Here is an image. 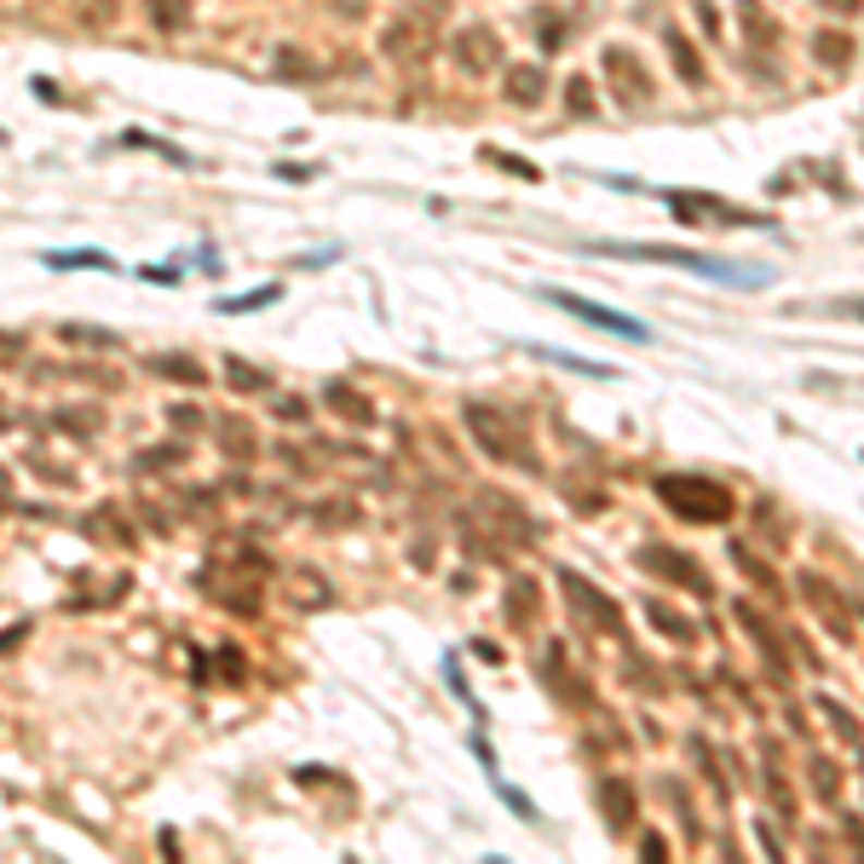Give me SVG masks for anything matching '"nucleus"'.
Instances as JSON below:
<instances>
[{
	"mask_svg": "<svg viewBox=\"0 0 864 864\" xmlns=\"http://www.w3.org/2000/svg\"><path fill=\"white\" fill-rule=\"evenodd\" d=\"M594 254H617V259H657V266L703 271V277H720V283H760V271H732V266H715V259H703V254H686V248H657V243H594Z\"/></svg>",
	"mask_w": 864,
	"mask_h": 864,
	"instance_id": "obj_1",
	"label": "nucleus"
},
{
	"mask_svg": "<svg viewBox=\"0 0 864 864\" xmlns=\"http://www.w3.org/2000/svg\"><path fill=\"white\" fill-rule=\"evenodd\" d=\"M657 490H662V501H669L680 519H697V525H715V519L732 513V496L720 485H709V478H662Z\"/></svg>",
	"mask_w": 864,
	"mask_h": 864,
	"instance_id": "obj_2",
	"label": "nucleus"
},
{
	"mask_svg": "<svg viewBox=\"0 0 864 864\" xmlns=\"http://www.w3.org/2000/svg\"><path fill=\"white\" fill-rule=\"evenodd\" d=\"M541 300H548V306H565L571 317H582V324H594V329H611V334H622V340H652V329H646V324H634V317H617V312H606L599 300H582V294H565V289H541Z\"/></svg>",
	"mask_w": 864,
	"mask_h": 864,
	"instance_id": "obj_3",
	"label": "nucleus"
},
{
	"mask_svg": "<svg viewBox=\"0 0 864 864\" xmlns=\"http://www.w3.org/2000/svg\"><path fill=\"white\" fill-rule=\"evenodd\" d=\"M606 75H611V93L622 105H652V75L629 47H606Z\"/></svg>",
	"mask_w": 864,
	"mask_h": 864,
	"instance_id": "obj_4",
	"label": "nucleus"
},
{
	"mask_svg": "<svg viewBox=\"0 0 864 864\" xmlns=\"http://www.w3.org/2000/svg\"><path fill=\"white\" fill-rule=\"evenodd\" d=\"M669 203L680 219H720V226H767L760 214H743L738 203H720V196H703V191H669Z\"/></svg>",
	"mask_w": 864,
	"mask_h": 864,
	"instance_id": "obj_5",
	"label": "nucleus"
},
{
	"mask_svg": "<svg viewBox=\"0 0 864 864\" xmlns=\"http://www.w3.org/2000/svg\"><path fill=\"white\" fill-rule=\"evenodd\" d=\"M455 64L467 70V75H490L496 64H501V41H496V29H485V24H467L455 35Z\"/></svg>",
	"mask_w": 864,
	"mask_h": 864,
	"instance_id": "obj_6",
	"label": "nucleus"
},
{
	"mask_svg": "<svg viewBox=\"0 0 864 864\" xmlns=\"http://www.w3.org/2000/svg\"><path fill=\"white\" fill-rule=\"evenodd\" d=\"M380 47H387V58H398V64H421L433 41H427V29H421V24H392Z\"/></svg>",
	"mask_w": 864,
	"mask_h": 864,
	"instance_id": "obj_7",
	"label": "nucleus"
},
{
	"mask_svg": "<svg viewBox=\"0 0 864 864\" xmlns=\"http://www.w3.org/2000/svg\"><path fill=\"white\" fill-rule=\"evenodd\" d=\"M52 271H115V259L105 254V248H58V254H41Z\"/></svg>",
	"mask_w": 864,
	"mask_h": 864,
	"instance_id": "obj_8",
	"label": "nucleus"
},
{
	"mask_svg": "<svg viewBox=\"0 0 864 864\" xmlns=\"http://www.w3.org/2000/svg\"><path fill=\"white\" fill-rule=\"evenodd\" d=\"M541 93H548V75H541L536 64L508 70V98H513V105H541Z\"/></svg>",
	"mask_w": 864,
	"mask_h": 864,
	"instance_id": "obj_9",
	"label": "nucleus"
},
{
	"mask_svg": "<svg viewBox=\"0 0 864 864\" xmlns=\"http://www.w3.org/2000/svg\"><path fill=\"white\" fill-rule=\"evenodd\" d=\"M738 17H743V29H750V41L755 47H767V41H778V17L760 7V0H738Z\"/></svg>",
	"mask_w": 864,
	"mask_h": 864,
	"instance_id": "obj_10",
	"label": "nucleus"
},
{
	"mask_svg": "<svg viewBox=\"0 0 864 864\" xmlns=\"http://www.w3.org/2000/svg\"><path fill=\"white\" fill-rule=\"evenodd\" d=\"M669 58H674L680 82H686V87H703V58H697V47H692L680 29H669Z\"/></svg>",
	"mask_w": 864,
	"mask_h": 864,
	"instance_id": "obj_11",
	"label": "nucleus"
},
{
	"mask_svg": "<svg viewBox=\"0 0 864 864\" xmlns=\"http://www.w3.org/2000/svg\"><path fill=\"white\" fill-rule=\"evenodd\" d=\"M813 58H824L830 70H841L853 58V41H848V35H836V29H818L813 35Z\"/></svg>",
	"mask_w": 864,
	"mask_h": 864,
	"instance_id": "obj_12",
	"label": "nucleus"
},
{
	"mask_svg": "<svg viewBox=\"0 0 864 864\" xmlns=\"http://www.w3.org/2000/svg\"><path fill=\"white\" fill-rule=\"evenodd\" d=\"M467 421H473V427H478V438H485V450H490V455H501V461L513 455V445H508V427H490V415L478 410V404L467 410Z\"/></svg>",
	"mask_w": 864,
	"mask_h": 864,
	"instance_id": "obj_13",
	"label": "nucleus"
},
{
	"mask_svg": "<svg viewBox=\"0 0 864 864\" xmlns=\"http://www.w3.org/2000/svg\"><path fill=\"white\" fill-rule=\"evenodd\" d=\"M283 294V289H254V294H236V300H219V312H259V306H271V300Z\"/></svg>",
	"mask_w": 864,
	"mask_h": 864,
	"instance_id": "obj_14",
	"label": "nucleus"
},
{
	"mask_svg": "<svg viewBox=\"0 0 864 864\" xmlns=\"http://www.w3.org/2000/svg\"><path fill=\"white\" fill-rule=\"evenodd\" d=\"M64 340H75V346H122L110 329H82V324H64Z\"/></svg>",
	"mask_w": 864,
	"mask_h": 864,
	"instance_id": "obj_15",
	"label": "nucleus"
},
{
	"mask_svg": "<svg viewBox=\"0 0 864 864\" xmlns=\"http://www.w3.org/2000/svg\"><path fill=\"white\" fill-rule=\"evenodd\" d=\"M226 375H231L243 392H266V369H248V364H236V357H231V364H226Z\"/></svg>",
	"mask_w": 864,
	"mask_h": 864,
	"instance_id": "obj_16",
	"label": "nucleus"
},
{
	"mask_svg": "<svg viewBox=\"0 0 864 864\" xmlns=\"http://www.w3.org/2000/svg\"><path fill=\"white\" fill-rule=\"evenodd\" d=\"M536 41L548 47V52L565 41V29H559V12H536Z\"/></svg>",
	"mask_w": 864,
	"mask_h": 864,
	"instance_id": "obj_17",
	"label": "nucleus"
},
{
	"mask_svg": "<svg viewBox=\"0 0 864 864\" xmlns=\"http://www.w3.org/2000/svg\"><path fill=\"white\" fill-rule=\"evenodd\" d=\"M156 369H162V375H173V380H185V387H196V380H203V369H196V364H185V357H156Z\"/></svg>",
	"mask_w": 864,
	"mask_h": 864,
	"instance_id": "obj_18",
	"label": "nucleus"
},
{
	"mask_svg": "<svg viewBox=\"0 0 864 864\" xmlns=\"http://www.w3.org/2000/svg\"><path fill=\"white\" fill-rule=\"evenodd\" d=\"M565 105H571V115H594V87L582 82V75H576V82H571V93H565Z\"/></svg>",
	"mask_w": 864,
	"mask_h": 864,
	"instance_id": "obj_19",
	"label": "nucleus"
},
{
	"mask_svg": "<svg viewBox=\"0 0 864 864\" xmlns=\"http://www.w3.org/2000/svg\"><path fill=\"white\" fill-rule=\"evenodd\" d=\"M490 162H496V168H508V173H519V179H536V168H531V162H519V156H508V150H490Z\"/></svg>",
	"mask_w": 864,
	"mask_h": 864,
	"instance_id": "obj_20",
	"label": "nucleus"
},
{
	"mask_svg": "<svg viewBox=\"0 0 864 864\" xmlns=\"http://www.w3.org/2000/svg\"><path fill=\"white\" fill-rule=\"evenodd\" d=\"M12 346H17V334H0V364L12 357Z\"/></svg>",
	"mask_w": 864,
	"mask_h": 864,
	"instance_id": "obj_21",
	"label": "nucleus"
},
{
	"mask_svg": "<svg viewBox=\"0 0 864 864\" xmlns=\"http://www.w3.org/2000/svg\"><path fill=\"white\" fill-rule=\"evenodd\" d=\"M824 7H836V12H853V7H859V0H824Z\"/></svg>",
	"mask_w": 864,
	"mask_h": 864,
	"instance_id": "obj_22",
	"label": "nucleus"
},
{
	"mask_svg": "<svg viewBox=\"0 0 864 864\" xmlns=\"http://www.w3.org/2000/svg\"><path fill=\"white\" fill-rule=\"evenodd\" d=\"M0 427H7V415H0Z\"/></svg>",
	"mask_w": 864,
	"mask_h": 864,
	"instance_id": "obj_23",
	"label": "nucleus"
},
{
	"mask_svg": "<svg viewBox=\"0 0 864 864\" xmlns=\"http://www.w3.org/2000/svg\"><path fill=\"white\" fill-rule=\"evenodd\" d=\"M859 317H864V306H859Z\"/></svg>",
	"mask_w": 864,
	"mask_h": 864,
	"instance_id": "obj_24",
	"label": "nucleus"
}]
</instances>
